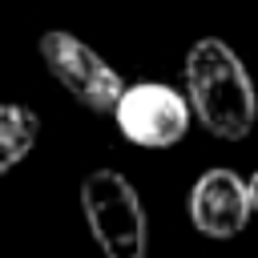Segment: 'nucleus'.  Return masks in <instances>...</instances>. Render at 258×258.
Returning a JSON list of instances; mask_svg holds the SVG:
<instances>
[{
  "label": "nucleus",
  "instance_id": "7",
  "mask_svg": "<svg viewBox=\"0 0 258 258\" xmlns=\"http://www.w3.org/2000/svg\"><path fill=\"white\" fill-rule=\"evenodd\" d=\"M246 185H250V202H254V210H258V173H254Z\"/></svg>",
  "mask_w": 258,
  "mask_h": 258
},
{
  "label": "nucleus",
  "instance_id": "5",
  "mask_svg": "<svg viewBox=\"0 0 258 258\" xmlns=\"http://www.w3.org/2000/svg\"><path fill=\"white\" fill-rule=\"evenodd\" d=\"M189 222L198 234L206 238H238L250 226L254 202H250V185L246 177H238L234 169H206L194 189H189Z\"/></svg>",
  "mask_w": 258,
  "mask_h": 258
},
{
  "label": "nucleus",
  "instance_id": "1",
  "mask_svg": "<svg viewBox=\"0 0 258 258\" xmlns=\"http://www.w3.org/2000/svg\"><path fill=\"white\" fill-rule=\"evenodd\" d=\"M185 97H189V109L202 121V129L222 137V141L250 137V129L258 121L254 81H250L242 56L218 36H202V40L189 44V52H185Z\"/></svg>",
  "mask_w": 258,
  "mask_h": 258
},
{
  "label": "nucleus",
  "instance_id": "6",
  "mask_svg": "<svg viewBox=\"0 0 258 258\" xmlns=\"http://www.w3.org/2000/svg\"><path fill=\"white\" fill-rule=\"evenodd\" d=\"M36 133H40V121H36L32 109H24V105H0V177L8 169H16L32 153Z\"/></svg>",
  "mask_w": 258,
  "mask_h": 258
},
{
  "label": "nucleus",
  "instance_id": "2",
  "mask_svg": "<svg viewBox=\"0 0 258 258\" xmlns=\"http://www.w3.org/2000/svg\"><path fill=\"white\" fill-rule=\"evenodd\" d=\"M81 214L93 242L109 258H145L149 222L133 181L117 169H93L81 181Z\"/></svg>",
  "mask_w": 258,
  "mask_h": 258
},
{
  "label": "nucleus",
  "instance_id": "3",
  "mask_svg": "<svg viewBox=\"0 0 258 258\" xmlns=\"http://www.w3.org/2000/svg\"><path fill=\"white\" fill-rule=\"evenodd\" d=\"M40 60L44 69L52 73V81L85 109L93 113H113L121 93H125V81L121 73L97 52L89 48L81 36L64 32V28H48L40 36Z\"/></svg>",
  "mask_w": 258,
  "mask_h": 258
},
{
  "label": "nucleus",
  "instance_id": "4",
  "mask_svg": "<svg viewBox=\"0 0 258 258\" xmlns=\"http://www.w3.org/2000/svg\"><path fill=\"white\" fill-rule=\"evenodd\" d=\"M113 121H117V129H121V137L129 145L169 149L189 133L194 109H189V97L177 93L173 85L137 81V85H125V93H121V101L113 109Z\"/></svg>",
  "mask_w": 258,
  "mask_h": 258
}]
</instances>
